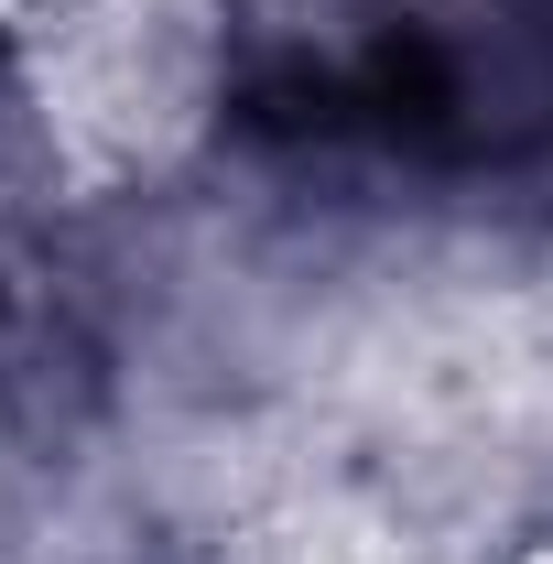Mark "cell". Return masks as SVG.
<instances>
[{"mask_svg":"<svg viewBox=\"0 0 553 564\" xmlns=\"http://www.w3.org/2000/svg\"><path fill=\"white\" fill-rule=\"evenodd\" d=\"M553 66L521 22L488 11H358L261 33L228 76V120L250 141L380 152V163H478L543 131Z\"/></svg>","mask_w":553,"mask_h":564,"instance_id":"cell-1","label":"cell"}]
</instances>
